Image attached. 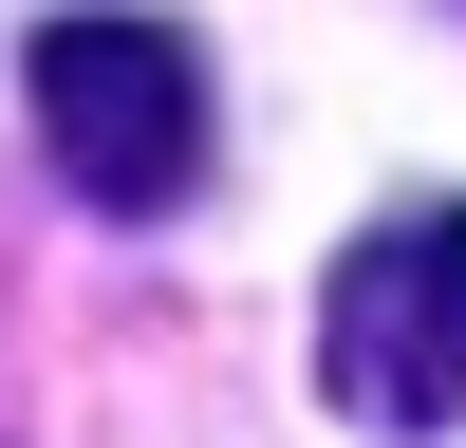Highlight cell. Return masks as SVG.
Here are the masks:
<instances>
[{
    "mask_svg": "<svg viewBox=\"0 0 466 448\" xmlns=\"http://www.w3.org/2000/svg\"><path fill=\"white\" fill-rule=\"evenodd\" d=\"M19 112H37V149H56V187L112 206V224H168L187 187H206V56H187L168 19H131V0L37 19Z\"/></svg>",
    "mask_w": 466,
    "mask_h": 448,
    "instance_id": "6da1fadb",
    "label": "cell"
},
{
    "mask_svg": "<svg viewBox=\"0 0 466 448\" xmlns=\"http://www.w3.org/2000/svg\"><path fill=\"white\" fill-rule=\"evenodd\" d=\"M318 392L355 430H448L466 411V206H392L318 280Z\"/></svg>",
    "mask_w": 466,
    "mask_h": 448,
    "instance_id": "7a4b0ae2",
    "label": "cell"
}]
</instances>
